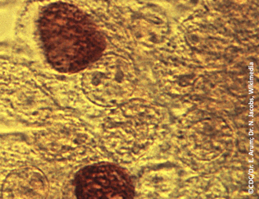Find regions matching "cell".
Returning a JSON list of instances; mask_svg holds the SVG:
<instances>
[{
  "label": "cell",
  "instance_id": "6da1fadb",
  "mask_svg": "<svg viewBox=\"0 0 259 199\" xmlns=\"http://www.w3.org/2000/svg\"><path fill=\"white\" fill-rule=\"evenodd\" d=\"M34 7L36 10L30 3L25 8L21 26L24 27L23 32L28 31L25 39L33 48H40L53 68L75 73L100 58L106 42L86 14L61 2Z\"/></svg>",
  "mask_w": 259,
  "mask_h": 199
},
{
  "label": "cell",
  "instance_id": "7a4b0ae2",
  "mask_svg": "<svg viewBox=\"0 0 259 199\" xmlns=\"http://www.w3.org/2000/svg\"><path fill=\"white\" fill-rule=\"evenodd\" d=\"M42 95L34 71L0 57V111L32 121L42 108Z\"/></svg>",
  "mask_w": 259,
  "mask_h": 199
},
{
  "label": "cell",
  "instance_id": "3957f363",
  "mask_svg": "<svg viewBox=\"0 0 259 199\" xmlns=\"http://www.w3.org/2000/svg\"><path fill=\"white\" fill-rule=\"evenodd\" d=\"M77 198H132L134 187L131 176L123 168L102 163L86 166L74 179Z\"/></svg>",
  "mask_w": 259,
  "mask_h": 199
},
{
  "label": "cell",
  "instance_id": "277c9868",
  "mask_svg": "<svg viewBox=\"0 0 259 199\" xmlns=\"http://www.w3.org/2000/svg\"><path fill=\"white\" fill-rule=\"evenodd\" d=\"M96 63L83 77V83L88 90L107 92L109 96V93L113 96L112 92H115L117 95V92L132 83V69L122 59L110 58Z\"/></svg>",
  "mask_w": 259,
  "mask_h": 199
},
{
  "label": "cell",
  "instance_id": "5b68a950",
  "mask_svg": "<svg viewBox=\"0 0 259 199\" xmlns=\"http://www.w3.org/2000/svg\"><path fill=\"white\" fill-rule=\"evenodd\" d=\"M38 175L27 169L12 174L4 185V192L8 193L9 197H36L35 193L39 185Z\"/></svg>",
  "mask_w": 259,
  "mask_h": 199
}]
</instances>
